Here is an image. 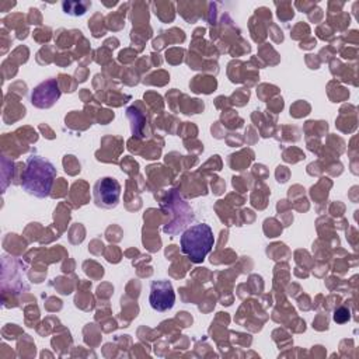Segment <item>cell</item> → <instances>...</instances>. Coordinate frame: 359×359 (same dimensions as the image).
<instances>
[{
	"label": "cell",
	"instance_id": "obj_5",
	"mask_svg": "<svg viewBox=\"0 0 359 359\" xmlns=\"http://www.w3.org/2000/svg\"><path fill=\"white\" fill-rule=\"evenodd\" d=\"M60 97V90L55 79H48L38 84L31 93V104L36 108H49Z\"/></svg>",
	"mask_w": 359,
	"mask_h": 359
},
{
	"label": "cell",
	"instance_id": "obj_1",
	"mask_svg": "<svg viewBox=\"0 0 359 359\" xmlns=\"http://www.w3.org/2000/svg\"><path fill=\"white\" fill-rule=\"evenodd\" d=\"M55 178V165L43 157L32 154L28 157L25 164L22 175V189L35 198H46L50 194Z\"/></svg>",
	"mask_w": 359,
	"mask_h": 359
},
{
	"label": "cell",
	"instance_id": "obj_4",
	"mask_svg": "<svg viewBox=\"0 0 359 359\" xmlns=\"http://www.w3.org/2000/svg\"><path fill=\"white\" fill-rule=\"evenodd\" d=\"M150 306L157 311H167L174 306L175 293L171 282L168 280H154L150 286Z\"/></svg>",
	"mask_w": 359,
	"mask_h": 359
},
{
	"label": "cell",
	"instance_id": "obj_3",
	"mask_svg": "<svg viewBox=\"0 0 359 359\" xmlns=\"http://www.w3.org/2000/svg\"><path fill=\"white\" fill-rule=\"evenodd\" d=\"M94 203L101 209H112L119 203L121 185L112 177L100 178L93 187Z\"/></svg>",
	"mask_w": 359,
	"mask_h": 359
},
{
	"label": "cell",
	"instance_id": "obj_2",
	"mask_svg": "<svg viewBox=\"0 0 359 359\" xmlns=\"http://www.w3.org/2000/svg\"><path fill=\"white\" fill-rule=\"evenodd\" d=\"M215 237L209 224L198 223L188 227L180 240L181 251L195 264L202 262L213 248Z\"/></svg>",
	"mask_w": 359,
	"mask_h": 359
}]
</instances>
